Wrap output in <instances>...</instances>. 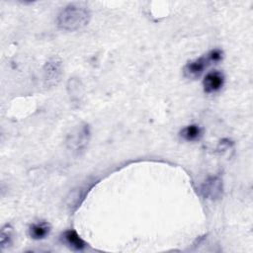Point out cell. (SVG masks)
I'll use <instances>...</instances> for the list:
<instances>
[{"label":"cell","instance_id":"4","mask_svg":"<svg viewBox=\"0 0 253 253\" xmlns=\"http://www.w3.org/2000/svg\"><path fill=\"white\" fill-rule=\"evenodd\" d=\"M201 192L207 199L215 200L221 196L222 182L219 177H210L202 185Z\"/></svg>","mask_w":253,"mask_h":253},{"label":"cell","instance_id":"3","mask_svg":"<svg viewBox=\"0 0 253 253\" xmlns=\"http://www.w3.org/2000/svg\"><path fill=\"white\" fill-rule=\"evenodd\" d=\"M61 71V62L57 59H51L46 62L43 68V80L46 86H54L60 80Z\"/></svg>","mask_w":253,"mask_h":253},{"label":"cell","instance_id":"10","mask_svg":"<svg viewBox=\"0 0 253 253\" xmlns=\"http://www.w3.org/2000/svg\"><path fill=\"white\" fill-rule=\"evenodd\" d=\"M12 236V228L10 227V225H5L2 228L1 231V246L4 247L5 245H8L10 243L11 237Z\"/></svg>","mask_w":253,"mask_h":253},{"label":"cell","instance_id":"11","mask_svg":"<svg viewBox=\"0 0 253 253\" xmlns=\"http://www.w3.org/2000/svg\"><path fill=\"white\" fill-rule=\"evenodd\" d=\"M211 62H217L222 58V52L219 49H212L208 53Z\"/></svg>","mask_w":253,"mask_h":253},{"label":"cell","instance_id":"7","mask_svg":"<svg viewBox=\"0 0 253 253\" xmlns=\"http://www.w3.org/2000/svg\"><path fill=\"white\" fill-rule=\"evenodd\" d=\"M49 231H50V226L48 223L44 221L34 223L30 226V229H29L30 236L36 240L44 238L49 233Z\"/></svg>","mask_w":253,"mask_h":253},{"label":"cell","instance_id":"5","mask_svg":"<svg viewBox=\"0 0 253 253\" xmlns=\"http://www.w3.org/2000/svg\"><path fill=\"white\" fill-rule=\"evenodd\" d=\"M224 83V76L219 71H211L208 73L203 81L204 90L206 93H214L220 90Z\"/></svg>","mask_w":253,"mask_h":253},{"label":"cell","instance_id":"2","mask_svg":"<svg viewBox=\"0 0 253 253\" xmlns=\"http://www.w3.org/2000/svg\"><path fill=\"white\" fill-rule=\"evenodd\" d=\"M90 136V130L87 125L80 126L79 127H76L67 138V144L72 151H75L76 153H79L82 151L86 145L88 144Z\"/></svg>","mask_w":253,"mask_h":253},{"label":"cell","instance_id":"8","mask_svg":"<svg viewBox=\"0 0 253 253\" xmlns=\"http://www.w3.org/2000/svg\"><path fill=\"white\" fill-rule=\"evenodd\" d=\"M180 135L187 141H194L200 138L202 135V129L198 125H190L181 130Z\"/></svg>","mask_w":253,"mask_h":253},{"label":"cell","instance_id":"1","mask_svg":"<svg viewBox=\"0 0 253 253\" xmlns=\"http://www.w3.org/2000/svg\"><path fill=\"white\" fill-rule=\"evenodd\" d=\"M91 14L87 7L81 4H69L58 14L56 25L60 30L74 32L88 25Z\"/></svg>","mask_w":253,"mask_h":253},{"label":"cell","instance_id":"6","mask_svg":"<svg viewBox=\"0 0 253 253\" xmlns=\"http://www.w3.org/2000/svg\"><path fill=\"white\" fill-rule=\"evenodd\" d=\"M210 59L207 56H202V57H199L195 60H192L190 61L186 66H185V69H184V72H185V75L190 77V78H196L198 76H200L203 71L205 70V68L209 65L210 63Z\"/></svg>","mask_w":253,"mask_h":253},{"label":"cell","instance_id":"9","mask_svg":"<svg viewBox=\"0 0 253 253\" xmlns=\"http://www.w3.org/2000/svg\"><path fill=\"white\" fill-rule=\"evenodd\" d=\"M64 239L66 243L75 250H82L85 247V242L74 230H67L64 233Z\"/></svg>","mask_w":253,"mask_h":253}]
</instances>
